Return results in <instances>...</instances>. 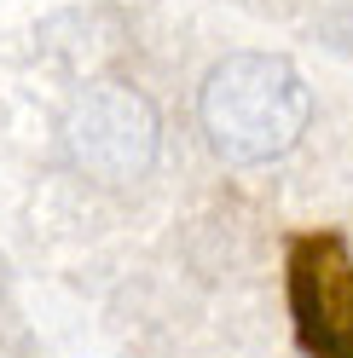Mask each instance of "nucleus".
<instances>
[{
	"instance_id": "nucleus-1",
	"label": "nucleus",
	"mask_w": 353,
	"mask_h": 358,
	"mask_svg": "<svg viewBox=\"0 0 353 358\" xmlns=\"http://www.w3.org/2000/svg\"><path fill=\"white\" fill-rule=\"evenodd\" d=\"M203 133L226 162H272L296 150L313 116V93L290 58L272 52H232L203 81Z\"/></svg>"
},
{
	"instance_id": "nucleus-2",
	"label": "nucleus",
	"mask_w": 353,
	"mask_h": 358,
	"mask_svg": "<svg viewBox=\"0 0 353 358\" xmlns=\"http://www.w3.org/2000/svg\"><path fill=\"white\" fill-rule=\"evenodd\" d=\"M64 133H70V156L99 185H127V179L151 173V162H157V110L127 81L87 87Z\"/></svg>"
},
{
	"instance_id": "nucleus-3",
	"label": "nucleus",
	"mask_w": 353,
	"mask_h": 358,
	"mask_svg": "<svg viewBox=\"0 0 353 358\" xmlns=\"http://www.w3.org/2000/svg\"><path fill=\"white\" fill-rule=\"evenodd\" d=\"M296 301L330 358H353V266L336 243H307L296 260Z\"/></svg>"
}]
</instances>
